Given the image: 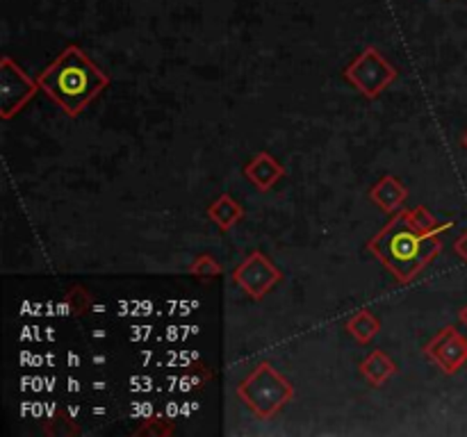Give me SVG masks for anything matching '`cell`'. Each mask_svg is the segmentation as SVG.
Returning a JSON list of instances; mask_svg holds the SVG:
<instances>
[{
    "instance_id": "277c9868",
    "label": "cell",
    "mask_w": 467,
    "mask_h": 437,
    "mask_svg": "<svg viewBox=\"0 0 467 437\" xmlns=\"http://www.w3.org/2000/svg\"><path fill=\"white\" fill-rule=\"evenodd\" d=\"M342 76L355 92L374 101L397 80V68L383 58L376 46H367L358 58L351 59Z\"/></svg>"
},
{
    "instance_id": "5bb4252c",
    "label": "cell",
    "mask_w": 467,
    "mask_h": 437,
    "mask_svg": "<svg viewBox=\"0 0 467 437\" xmlns=\"http://www.w3.org/2000/svg\"><path fill=\"white\" fill-rule=\"evenodd\" d=\"M187 273L194 276L196 281H214V278H220L224 273V269L210 253H203V255H196L194 263L187 267Z\"/></svg>"
},
{
    "instance_id": "7c38bea8",
    "label": "cell",
    "mask_w": 467,
    "mask_h": 437,
    "mask_svg": "<svg viewBox=\"0 0 467 437\" xmlns=\"http://www.w3.org/2000/svg\"><path fill=\"white\" fill-rule=\"evenodd\" d=\"M346 333L354 337L355 342H361V344H370L381 331V321L372 315L370 310H358L346 319L345 324Z\"/></svg>"
},
{
    "instance_id": "2e32d148",
    "label": "cell",
    "mask_w": 467,
    "mask_h": 437,
    "mask_svg": "<svg viewBox=\"0 0 467 437\" xmlns=\"http://www.w3.org/2000/svg\"><path fill=\"white\" fill-rule=\"evenodd\" d=\"M132 435H147V437H169L174 435V426L165 419H148V422L141 424Z\"/></svg>"
},
{
    "instance_id": "30bf717a",
    "label": "cell",
    "mask_w": 467,
    "mask_h": 437,
    "mask_svg": "<svg viewBox=\"0 0 467 437\" xmlns=\"http://www.w3.org/2000/svg\"><path fill=\"white\" fill-rule=\"evenodd\" d=\"M208 218L212 221L221 233H229L233 226H238L244 218V208L233 199L230 194H221L220 199H214L205 210Z\"/></svg>"
},
{
    "instance_id": "5b68a950",
    "label": "cell",
    "mask_w": 467,
    "mask_h": 437,
    "mask_svg": "<svg viewBox=\"0 0 467 437\" xmlns=\"http://www.w3.org/2000/svg\"><path fill=\"white\" fill-rule=\"evenodd\" d=\"M41 92L40 83L32 80L14 58L5 55L0 59V119L10 121L34 98V94Z\"/></svg>"
},
{
    "instance_id": "6da1fadb",
    "label": "cell",
    "mask_w": 467,
    "mask_h": 437,
    "mask_svg": "<svg viewBox=\"0 0 467 437\" xmlns=\"http://www.w3.org/2000/svg\"><path fill=\"white\" fill-rule=\"evenodd\" d=\"M37 83L67 117L76 119L110 87V76L80 46L71 44L37 76Z\"/></svg>"
},
{
    "instance_id": "ba28073f",
    "label": "cell",
    "mask_w": 467,
    "mask_h": 437,
    "mask_svg": "<svg viewBox=\"0 0 467 437\" xmlns=\"http://www.w3.org/2000/svg\"><path fill=\"white\" fill-rule=\"evenodd\" d=\"M285 166L267 151L256 153V156L244 165V178H247L258 192H269L274 185H278V180L285 178Z\"/></svg>"
},
{
    "instance_id": "9a60e30c",
    "label": "cell",
    "mask_w": 467,
    "mask_h": 437,
    "mask_svg": "<svg viewBox=\"0 0 467 437\" xmlns=\"http://www.w3.org/2000/svg\"><path fill=\"white\" fill-rule=\"evenodd\" d=\"M64 306H67V312L71 317H83L89 310V306H92V299H89L87 290L83 285H74L68 287L67 297H64Z\"/></svg>"
},
{
    "instance_id": "9c48e42d",
    "label": "cell",
    "mask_w": 467,
    "mask_h": 437,
    "mask_svg": "<svg viewBox=\"0 0 467 437\" xmlns=\"http://www.w3.org/2000/svg\"><path fill=\"white\" fill-rule=\"evenodd\" d=\"M367 196H370V201L379 210H383V212L388 214H397L404 210L406 199H409V190H406V185L400 178L383 175L379 183H374V185L370 187Z\"/></svg>"
},
{
    "instance_id": "52a82bcc",
    "label": "cell",
    "mask_w": 467,
    "mask_h": 437,
    "mask_svg": "<svg viewBox=\"0 0 467 437\" xmlns=\"http://www.w3.org/2000/svg\"><path fill=\"white\" fill-rule=\"evenodd\" d=\"M424 355L440 367L447 376L458 374L467 362V337L458 333L454 326H445L434 335V340L424 346Z\"/></svg>"
},
{
    "instance_id": "7a4b0ae2",
    "label": "cell",
    "mask_w": 467,
    "mask_h": 437,
    "mask_svg": "<svg viewBox=\"0 0 467 437\" xmlns=\"http://www.w3.org/2000/svg\"><path fill=\"white\" fill-rule=\"evenodd\" d=\"M370 253L401 285H410L443 251V235H424L410 224L406 210L392 214L385 228L367 242Z\"/></svg>"
},
{
    "instance_id": "ac0fdd59",
    "label": "cell",
    "mask_w": 467,
    "mask_h": 437,
    "mask_svg": "<svg viewBox=\"0 0 467 437\" xmlns=\"http://www.w3.org/2000/svg\"><path fill=\"white\" fill-rule=\"evenodd\" d=\"M458 319H461V324L467 328V306L461 308V312H458Z\"/></svg>"
},
{
    "instance_id": "d6986e66",
    "label": "cell",
    "mask_w": 467,
    "mask_h": 437,
    "mask_svg": "<svg viewBox=\"0 0 467 437\" xmlns=\"http://www.w3.org/2000/svg\"><path fill=\"white\" fill-rule=\"evenodd\" d=\"M461 144H463V148H465V151H467V130L463 132V137H461Z\"/></svg>"
},
{
    "instance_id": "8992f818",
    "label": "cell",
    "mask_w": 467,
    "mask_h": 437,
    "mask_svg": "<svg viewBox=\"0 0 467 437\" xmlns=\"http://www.w3.org/2000/svg\"><path fill=\"white\" fill-rule=\"evenodd\" d=\"M233 282L254 301H263L269 291L283 282V272L265 255L263 251L248 253L247 258L233 269Z\"/></svg>"
},
{
    "instance_id": "4fadbf2b",
    "label": "cell",
    "mask_w": 467,
    "mask_h": 437,
    "mask_svg": "<svg viewBox=\"0 0 467 437\" xmlns=\"http://www.w3.org/2000/svg\"><path fill=\"white\" fill-rule=\"evenodd\" d=\"M406 214H409L410 224L424 235H445L454 226L452 221H438L434 214L428 212L427 205H418V208L406 210Z\"/></svg>"
},
{
    "instance_id": "8fae6325",
    "label": "cell",
    "mask_w": 467,
    "mask_h": 437,
    "mask_svg": "<svg viewBox=\"0 0 467 437\" xmlns=\"http://www.w3.org/2000/svg\"><path fill=\"white\" fill-rule=\"evenodd\" d=\"M394 374H397V364H394V360L381 349L372 351V353L361 362V376L372 385V388H381V385L388 383Z\"/></svg>"
},
{
    "instance_id": "e0dca14e",
    "label": "cell",
    "mask_w": 467,
    "mask_h": 437,
    "mask_svg": "<svg viewBox=\"0 0 467 437\" xmlns=\"http://www.w3.org/2000/svg\"><path fill=\"white\" fill-rule=\"evenodd\" d=\"M454 253L467 264V230H463L456 237V242H454Z\"/></svg>"
},
{
    "instance_id": "3957f363",
    "label": "cell",
    "mask_w": 467,
    "mask_h": 437,
    "mask_svg": "<svg viewBox=\"0 0 467 437\" xmlns=\"http://www.w3.org/2000/svg\"><path fill=\"white\" fill-rule=\"evenodd\" d=\"M238 397L258 419H272L294 398V385L272 362L260 360L238 385Z\"/></svg>"
}]
</instances>
